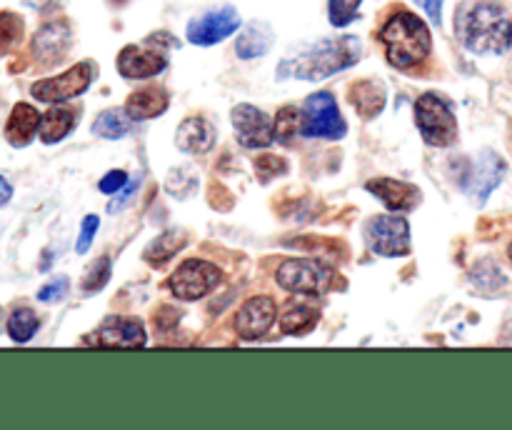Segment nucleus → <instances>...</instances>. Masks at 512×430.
<instances>
[{
	"mask_svg": "<svg viewBox=\"0 0 512 430\" xmlns=\"http://www.w3.org/2000/svg\"><path fill=\"white\" fill-rule=\"evenodd\" d=\"M360 58V40L353 35L345 38H330L313 45L310 50L300 53L298 58H288L280 63L278 78H298V80H325L340 70L350 68Z\"/></svg>",
	"mask_w": 512,
	"mask_h": 430,
	"instance_id": "obj_1",
	"label": "nucleus"
},
{
	"mask_svg": "<svg viewBox=\"0 0 512 430\" xmlns=\"http://www.w3.org/2000/svg\"><path fill=\"white\" fill-rule=\"evenodd\" d=\"M465 48L478 55H500L512 45V23L498 3H475L458 18Z\"/></svg>",
	"mask_w": 512,
	"mask_h": 430,
	"instance_id": "obj_2",
	"label": "nucleus"
},
{
	"mask_svg": "<svg viewBox=\"0 0 512 430\" xmlns=\"http://www.w3.org/2000/svg\"><path fill=\"white\" fill-rule=\"evenodd\" d=\"M380 43L385 45L388 63L400 70H410L423 63L433 50V38L423 20L408 10H398L380 30Z\"/></svg>",
	"mask_w": 512,
	"mask_h": 430,
	"instance_id": "obj_3",
	"label": "nucleus"
},
{
	"mask_svg": "<svg viewBox=\"0 0 512 430\" xmlns=\"http://www.w3.org/2000/svg\"><path fill=\"white\" fill-rule=\"evenodd\" d=\"M415 123H418L425 143L435 145V148L453 145L458 138V120H455L453 110L435 93L420 95L415 103Z\"/></svg>",
	"mask_w": 512,
	"mask_h": 430,
	"instance_id": "obj_4",
	"label": "nucleus"
},
{
	"mask_svg": "<svg viewBox=\"0 0 512 430\" xmlns=\"http://www.w3.org/2000/svg\"><path fill=\"white\" fill-rule=\"evenodd\" d=\"M303 125H300V133L308 135V138H325V140H340L348 130L343 115H340L338 100L333 98V93H313L303 105Z\"/></svg>",
	"mask_w": 512,
	"mask_h": 430,
	"instance_id": "obj_5",
	"label": "nucleus"
},
{
	"mask_svg": "<svg viewBox=\"0 0 512 430\" xmlns=\"http://www.w3.org/2000/svg\"><path fill=\"white\" fill-rule=\"evenodd\" d=\"M275 280L288 293H303V295H318L325 293L333 283V270L328 265L318 263V260L308 258H293L280 263Z\"/></svg>",
	"mask_w": 512,
	"mask_h": 430,
	"instance_id": "obj_6",
	"label": "nucleus"
},
{
	"mask_svg": "<svg viewBox=\"0 0 512 430\" xmlns=\"http://www.w3.org/2000/svg\"><path fill=\"white\" fill-rule=\"evenodd\" d=\"M220 280H223V273L218 270V265L208 263V260L190 258L180 263V268L170 275L168 288L173 290L178 300L193 303V300L205 298Z\"/></svg>",
	"mask_w": 512,
	"mask_h": 430,
	"instance_id": "obj_7",
	"label": "nucleus"
},
{
	"mask_svg": "<svg viewBox=\"0 0 512 430\" xmlns=\"http://www.w3.org/2000/svg\"><path fill=\"white\" fill-rule=\"evenodd\" d=\"M365 238L370 250L385 258H398L410 253V225L403 215H378L365 225Z\"/></svg>",
	"mask_w": 512,
	"mask_h": 430,
	"instance_id": "obj_8",
	"label": "nucleus"
},
{
	"mask_svg": "<svg viewBox=\"0 0 512 430\" xmlns=\"http://www.w3.org/2000/svg\"><path fill=\"white\" fill-rule=\"evenodd\" d=\"M90 80H93V63H78L65 70L63 75L33 83L30 93L40 103H65V100L83 95L88 90Z\"/></svg>",
	"mask_w": 512,
	"mask_h": 430,
	"instance_id": "obj_9",
	"label": "nucleus"
},
{
	"mask_svg": "<svg viewBox=\"0 0 512 430\" xmlns=\"http://www.w3.org/2000/svg\"><path fill=\"white\" fill-rule=\"evenodd\" d=\"M158 38L145 40L143 45H125L118 55V70L128 80L153 78L163 73L168 65V50L163 45H155Z\"/></svg>",
	"mask_w": 512,
	"mask_h": 430,
	"instance_id": "obj_10",
	"label": "nucleus"
},
{
	"mask_svg": "<svg viewBox=\"0 0 512 430\" xmlns=\"http://www.w3.org/2000/svg\"><path fill=\"white\" fill-rule=\"evenodd\" d=\"M230 120H233L235 138L245 148H268L275 140V123L255 105H235Z\"/></svg>",
	"mask_w": 512,
	"mask_h": 430,
	"instance_id": "obj_11",
	"label": "nucleus"
},
{
	"mask_svg": "<svg viewBox=\"0 0 512 430\" xmlns=\"http://www.w3.org/2000/svg\"><path fill=\"white\" fill-rule=\"evenodd\" d=\"M240 28V15L238 10L225 5V8L210 10V13L200 15V18L190 20L188 25V40L193 45H215L223 43L225 38Z\"/></svg>",
	"mask_w": 512,
	"mask_h": 430,
	"instance_id": "obj_12",
	"label": "nucleus"
},
{
	"mask_svg": "<svg viewBox=\"0 0 512 430\" xmlns=\"http://www.w3.org/2000/svg\"><path fill=\"white\" fill-rule=\"evenodd\" d=\"M88 343H98L103 348H143L148 343L145 325L130 315H113L100 325L98 333L88 338Z\"/></svg>",
	"mask_w": 512,
	"mask_h": 430,
	"instance_id": "obj_13",
	"label": "nucleus"
},
{
	"mask_svg": "<svg viewBox=\"0 0 512 430\" xmlns=\"http://www.w3.org/2000/svg\"><path fill=\"white\" fill-rule=\"evenodd\" d=\"M275 300L268 295H253V298L245 300L238 310V318H235V330L243 340H258L263 338L270 330V325L275 323Z\"/></svg>",
	"mask_w": 512,
	"mask_h": 430,
	"instance_id": "obj_14",
	"label": "nucleus"
},
{
	"mask_svg": "<svg viewBox=\"0 0 512 430\" xmlns=\"http://www.w3.org/2000/svg\"><path fill=\"white\" fill-rule=\"evenodd\" d=\"M503 178H505V160L500 158V155L485 150V153L478 158V163L473 165V170L468 173V180H465V193H468L475 203H485L488 195L498 188Z\"/></svg>",
	"mask_w": 512,
	"mask_h": 430,
	"instance_id": "obj_15",
	"label": "nucleus"
},
{
	"mask_svg": "<svg viewBox=\"0 0 512 430\" xmlns=\"http://www.w3.org/2000/svg\"><path fill=\"white\" fill-rule=\"evenodd\" d=\"M368 190L385 203V208L395 210V213H408L420 203V190L415 185L403 183V180L393 178H378L370 180Z\"/></svg>",
	"mask_w": 512,
	"mask_h": 430,
	"instance_id": "obj_16",
	"label": "nucleus"
},
{
	"mask_svg": "<svg viewBox=\"0 0 512 430\" xmlns=\"http://www.w3.org/2000/svg\"><path fill=\"white\" fill-rule=\"evenodd\" d=\"M70 48V28L65 23H48L35 33L33 53L43 65H53L65 58Z\"/></svg>",
	"mask_w": 512,
	"mask_h": 430,
	"instance_id": "obj_17",
	"label": "nucleus"
},
{
	"mask_svg": "<svg viewBox=\"0 0 512 430\" xmlns=\"http://www.w3.org/2000/svg\"><path fill=\"white\" fill-rule=\"evenodd\" d=\"M40 130V115L33 105L15 103L13 113H10L8 123H5V138L13 148H25L33 143V138Z\"/></svg>",
	"mask_w": 512,
	"mask_h": 430,
	"instance_id": "obj_18",
	"label": "nucleus"
},
{
	"mask_svg": "<svg viewBox=\"0 0 512 430\" xmlns=\"http://www.w3.org/2000/svg\"><path fill=\"white\" fill-rule=\"evenodd\" d=\"M175 143L185 153H208L215 145V130L205 118H185L175 135Z\"/></svg>",
	"mask_w": 512,
	"mask_h": 430,
	"instance_id": "obj_19",
	"label": "nucleus"
},
{
	"mask_svg": "<svg viewBox=\"0 0 512 430\" xmlns=\"http://www.w3.org/2000/svg\"><path fill=\"white\" fill-rule=\"evenodd\" d=\"M168 108V93L160 88H140L125 100V113L133 120L158 118Z\"/></svg>",
	"mask_w": 512,
	"mask_h": 430,
	"instance_id": "obj_20",
	"label": "nucleus"
},
{
	"mask_svg": "<svg viewBox=\"0 0 512 430\" xmlns=\"http://www.w3.org/2000/svg\"><path fill=\"white\" fill-rule=\"evenodd\" d=\"M350 103L355 105V110H358L365 120L380 115L385 108L383 83H378V80H360V83H355L353 90H350Z\"/></svg>",
	"mask_w": 512,
	"mask_h": 430,
	"instance_id": "obj_21",
	"label": "nucleus"
},
{
	"mask_svg": "<svg viewBox=\"0 0 512 430\" xmlns=\"http://www.w3.org/2000/svg\"><path fill=\"white\" fill-rule=\"evenodd\" d=\"M75 123H78V113H75L73 108L48 110L45 115H40V130H38L40 140L48 145L60 143V140L75 128Z\"/></svg>",
	"mask_w": 512,
	"mask_h": 430,
	"instance_id": "obj_22",
	"label": "nucleus"
},
{
	"mask_svg": "<svg viewBox=\"0 0 512 430\" xmlns=\"http://www.w3.org/2000/svg\"><path fill=\"white\" fill-rule=\"evenodd\" d=\"M273 45V33L265 23H250L243 33L238 35V43H235V53L243 60L258 58V55H265Z\"/></svg>",
	"mask_w": 512,
	"mask_h": 430,
	"instance_id": "obj_23",
	"label": "nucleus"
},
{
	"mask_svg": "<svg viewBox=\"0 0 512 430\" xmlns=\"http://www.w3.org/2000/svg\"><path fill=\"white\" fill-rule=\"evenodd\" d=\"M130 125H133V118L128 113L118 108H110L105 113H100L93 123V133L100 135V138H108V140H118L125 138L130 133Z\"/></svg>",
	"mask_w": 512,
	"mask_h": 430,
	"instance_id": "obj_24",
	"label": "nucleus"
},
{
	"mask_svg": "<svg viewBox=\"0 0 512 430\" xmlns=\"http://www.w3.org/2000/svg\"><path fill=\"white\" fill-rule=\"evenodd\" d=\"M183 245H185V233H180V230H165V233H160L158 238L145 248V260L153 265H163L168 263V260L173 258Z\"/></svg>",
	"mask_w": 512,
	"mask_h": 430,
	"instance_id": "obj_25",
	"label": "nucleus"
},
{
	"mask_svg": "<svg viewBox=\"0 0 512 430\" xmlns=\"http://www.w3.org/2000/svg\"><path fill=\"white\" fill-rule=\"evenodd\" d=\"M318 323V310L308 308V305H298V308H288L280 318V328L288 335H305L315 328Z\"/></svg>",
	"mask_w": 512,
	"mask_h": 430,
	"instance_id": "obj_26",
	"label": "nucleus"
},
{
	"mask_svg": "<svg viewBox=\"0 0 512 430\" xmlns=\"http://www.w3.org/2000/svg\"><path fill=\"white\" fill-rule=\"evenodd\" d=\"M38 328H40V320L30 308H18L10 313L8 335L15 340V343H28V340L38 333Z\"/></svg>",
	"mask_w": 512,
	"mask_h": 430,
	"instance_id": "obj_27",
	"label": "nucleus"
},
{
	"mask_svg": "<svg viewBox=\"0 0 512 430\" xmlns=\"http://www.w3.org/2000/svg\"><path fill=\"white\" fill-rule=\"evenodd\" d=\"M300 125H303V113H300L298 108H293V105H288V108L280 110L278 118H275V138H278L280 143H290V140L298 135Z\"/></svg>",
	"mask_w": 512,
	"mask_h": 430,
	"instance_id": "obj_28",
	"label": "nucleus"
},
{
	"mask_svg": "<svg viewBox=\"0 0 512 430\" xmlns=\"http://www.w3.org/2000/svg\"><path fill=\"white\" fill-rule=\"evenodd\" d=\"M363 0H328V15L330 23L335 28H345V25L353 23L358 18V10Z\"/></svg>",
	"mask_w": 512,
	"mask_h": 430,
	"instance_id": "obj_29",
	"label": "nucleus"
},
{
	"mask_svg": "<svg viewBox=\"0 0 512 430\" xmlns=\"http://www.w3.org/2000/svg\"><path fill=\"white\" fill-rule=\"evenodd\" d=\"M23 33V20L15 13H0V55L8 53Z\"/></svg>",
	"mask_w": 512,
	"mask_h": 430,
	"instance_id": "obj_30",
	"label": "nucleus"
},
{
	"mask_svg": "<svg viewBox=\"0 0 512 430\" xmlns=\"http://www.w3.org/2000/svg\"><path fill=\"white\" fill-rule=\"evenodd\" d=\"M110 278V258H98L93 265L88 268V275L83 280V290L85 293H95V290L103 288Z\"/></svg>",
	"mask_w": 512,
	"mask_h": 430,
	"instance_id": "obj_31",
	"label": "nucleus"
},
{
	"mask_svg": "<svg viewBox=\"0 0 512 430\" xmlns=\"http://www.w3.org/2000/svg\"><path fill=\"white\" fill-rule=\"evenodd\" d=\"M98 228H100L98 215H85L83 225H80L78 243H75V250H78L80 255L88 253V248H90V245H93V238H95V233H98Z\"/></svg>",
	"mask_w": 512,
	"mask_h": 430,
	"instance_id": "obj_32",
	"label": "nucleus"
},
{
	"mask_svg": "<svg viewBox=\"0 0 512 430\" xmlns=\"http://www.w3.org/2000/svg\"><path fill=\"white\" fill-rule=\"evenodd\" d=\"M65 293H68V278H55L53 283L40 288L38 300H43V303H58V300L65 298Z\"/></svg>",
	"mask_w": 512,
	"mask_h": 430,
	"instance_id": "obj_33",
	"label": "nucleus"
},
{
	"mask_svg": "<svg viewBox=\"0 0 512 430\" xmlns=\"http://www.w3.org/2000/svg\"><path fill=\"white\" fill-rule=\"evenodd\" d=\"M255 170H258L260 180H270L273 175L285 173V163L280 158H275V155H263V158H258V163H255Z\"/></svg>",
	"mask_w": 512,
	"mask_h": 430,
	"instance_id": "obj_34",
	"label": "nucleus"
},
{
	"mask_svg": "<svg viewBox=\"0 0 512 430\" xmlns=\"http://www.w3.org/2000/svg\"><path fill=\"white\" fill-rule=\"evenodd\" d=\"M125 183H128V175H125L123 170H110V173L103 175V180H100V190H103L105 195H115Z\"/></svg>",
	"mask_w": 512,
	"mask_h": 430,
	"instance_id": "obj_35",
	"label": "nucleus"
},
{
	"mask_svg": "<svg viewBox=\"0 0 512 430\" xmlns=\"http://www.w3.org/2000/svg\"><path fill=\"white\" fill-rule=\"evenodd\" d=\"M138 183H140V180H138V178H133V180H128V183H125L123 188L118 190L120 195H118V198L113 200V203H110V213H118V210L123 208V205L128 203L130 198H133V193H135V190H138Z\"/></svg>",
	"mask_w": 512,
	"mask_h": 430,
	"instance_id": "obj_36",
	"label": "nucleus"
},
{
	"mask_svg": "<svg viewBox=\"0 0 512 430\" xmlns=\"http://www.w3.org/2000/svg\"><path fill=\"white\" fill-rule=\"evenodd\" d=\"M415 3L428 13V18L433 20L435 25L443 23V0H415Z\"/></svg>",
	"mask_w": 512,
	"mask_h": 430,
	"instance_id": "obj_37",
	"label": "nucleus"
},
{
	"mask_svg": "<svg viewBox=\"0 0 512 430\" xmlns=\"http://www.w3.org/2000/svg\"><path fill=\"white\" fill-rule=\"evenodd\" d=\"M10 198H13V185H10L8 180H5L3 175H0V208H3V205L8 203Z\"/></svg>",
	"mask_w": 512,
	"mask_h": 430,
	"instance_id": "obj_38",
	"label": "nucleus"
},
{
	"mask_svg": "<svg viewBox=\"0 0 512 430\" xmlns=\"http://www.w3.org/2000/svg\"><path fill=\"white\" fill-rule=\"evenodd\" d=\"M508 255H510V260H512V243H510V248H508Z\"/></svg>",
	"mask_w": 512,
	"mask_h": 430,
	"instance_id": "obj_39",
	"label": "nucleus"
}]
</instances>
